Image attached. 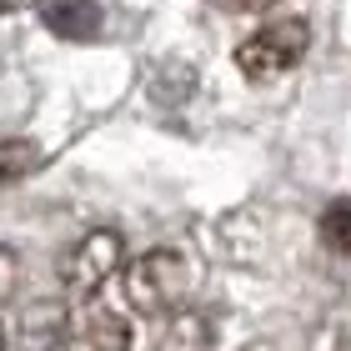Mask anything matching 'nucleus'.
<instances>
[{
	"instance_id": "nucleus-1",
	"label": "nucleus",
	"mask_w": 351,
	"mask_h": 351,
	"mask_svg": "<svg viewBox=\"0 0 351 351\" xmlns=\"http://www.w3.org/2000/svg\"><path fill=\"white\" fill-rule=\"evenodd\" d=\"M191 291V261L171 246L141 251V256L125 266V301L141 316H171Z\"/></svg>"
},
{
	"instance_id": "nucleus-2",
	"label": "nucleus",
	"mask_w": 351,
	"mask_h": 351,
	"mask_svg": "<svg viewBox=\"0 0 351 351\" xmlns=\"http://www.w3.org/2000/svg\"><path fill=\"white\" fill-rule=\"evenodd\" d=\"M311 45V25L306 21H271L261 25L256 36H246L241 45H236V66H241L246 81H276V75H286L296 66L301 56H306Z\"/></svg>"
},
{
	"instance_id": "nucleus-3",
	"label": "nucleus",
	"mask_w": 351,
	"mask_h": 351,
	"mask_svg": "<svg viewBox=\"0 0 351 351\" xmlns=\"http://www.w3.org/2000/svg\"><path fill=\"white\" fill-rule=\"evenodd\" d=\"M125 266V241L116 231H90L60 256V286L71 296H95L101 286Z\"/></svg>"
},
{
	"instance_id": "nucleus-4",
	"label": "nucleus",
	"mask_w": 351,
	"mask_h": 351,
	"mask_svg": "<svg viewBox=\"0 0 351 351\" xmlns=\"http://www.w3.org/2000/svg\"><path fill=\"white\" fill-rule=\"evenodd\" d=\"M60 341H71V316H66V301L56 296H40L15 316V346L21 351H56Z\"/></svg>"
},
{
	"instance_id": "nucleus-5",
	"label": "nucleus",
	"mask_w": 351,
	"mask_h": 351,
	"mask_svg": "<svg viewBox=\"0 0 351 351\" xmlns=\"http://www.w3.org/2000/svg\"><path fill=\"white\" fill-rule=\"evenodd\" d=\"M40 21L51 25L56 36H66V40H90V36H101L106 15H101L95 0H45Z\"/></svg>"
},
{
	"instance_id": "nucleus-6",
	"label": "nucleus",
	"mask_w": 351,
	"mask_h": 351,
	"mask_svg": "<svg viewBox=\"0 0 351 351\" xmlns=\"http://www.w3.org/2000/svg\"><path fill=\"white\" fill-rule=\"evenodd\" d=\"M66 351H131V326L110 311H95L90 322H81L71 331Z\"/></svg>"
},
{
	"instance_id": "nucleus-7",
	"label": "nucleus",
	"mask_w": 351,
	"mask_h": 351,
	"mask_svg": "<svg viewBox=\"0 0 351 351\" xmlns=\"http://www.w3.org/2000/svg\"><path fill=\"white\" fill-rule=\"evenodd\" d=\"M40 166V146L30 136H10V141H0V186H15V181H25L30 171Z\"/></svg>"
},
{
	"instance_id": "nucleus-8",
	"label": "nucleus",
	"mask_w": 351,
	"mask_h": 351,
	"mask_svg": "<svg viewBox=\"0 0 351 351\" xmlns=\"http://www.w3.org/2000/svg\"><path fill=\"white\" fill-rule=\"evenodd\" d=\"M322 241L337 256H351V201H331L322 211Z\"/></svg>"
},
{
	"instance_id": "nucleus-9",
	"label": "nucleus",
	"mask_w": 351,
	"mask_h": 351,
	"mask_svg": "<svg viewBox=\"0 0 351 351\" xmlns=\"http://www.w3.org/2000/svg\"><path fill=\"white\" fill-rule=\"evenodd\" d=\"M15 281H21V256L10 246H0V301L15 291Z\"/></svg>"
},
{
	"instance_id": "nucleus-10",
	"label": "nucleus",
	"mask_w": 351,
	"mask_h": 351,
	"mask_svg": "<svg viewBox=\"0 0 351 351\" xmlns=\"http://www.w3.org/2000/svg\"><path fill=\"white\" fill-rule=\"evenodd\" d=\"M271 5H281V0H241V10H271Z\"/></svg>"
},
{
	"instance_id": "nucleus-11",
	"label": "nucleus",
	"mask_w": 351,
	"mask_h": 351,
	"mask_svg": "<svg viewBox=\"0 0 351 351\" xmlns=\"http://www.w3.org/2000/svg\"><path fill=\"white\" fill-rule=\"evenodd\" d=\"M25 0H0V15H10V10H21Z\"/></svg>"
},
{
	"instance_id": "nucleus-12",
	"label": "nucleus",
	"mask_w": 351,
	"mask_h": 351,
	"mask_svg": "<svg viewBox=\"0 0 351 351\" xmlns=\"http://www.w3.org/2000/svg\"><path fill=\"white\" fill-rule=\"evenodd\" d=\"M0 351H5V326H0Z\"/></svg>"
}]
</instances>
